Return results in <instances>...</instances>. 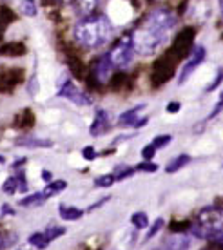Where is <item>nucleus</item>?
Here are the masks:
<instances>
[{"instance_id": "31", "label": "nucleus", "mask_w": 223, "mask_h": 250, "mask_svg": "<svg viewBox=\"0 0 223 250\" xmlns=\"http://www.w3.org/2000/svg\"><path fill=\"white\" fill-rule=\"evenodd\" d=\"M222 111H223V93L220 94V100H218V104L214 105V109H212V113L209 114V120L214 118V116H218V114L222 113Z\"/></svg>"}, {"instance_id": "29", "label": "nucleus", "mask_w": 223, "mask_h": 250, "mask_svg": "<svg viewBox=\"0 0 223 250\" xmlns=\"http://www.w3.org/2000/svg\"><path fill=\"white\" fill-rule=\"evenodd\" d=\"M96 156H98V152H96V149L91 147V145H87V147L82 149V158H84L86 162H93V160H96Z\"/></svg>"}, {"instance_id": "2", "label": "nucleus", "mask_w": 223, "mask_h": 250, "mask_svg": "<svg viewBox=\"0 0 223 250\" xmlns=\"http://www.w3.org/2000/svg\"><path fill=\"white\" fill-rule=\"evenodd\" d=\"M192 236L200 239H220L223 238V208L205 207L198 212L196 221L189 227Z\"/></svg>"}, {"instance_id": "17", "label": "nucleus", "mask_w": 223, "mask_h": 250, "mask_svg": "<svg viewBox=\"0 0 223 250\" xmlns=\"http://www.w3.org/2000/svg\"><path fill=\"white\" fill-rule=\"evenodd\" d=\"M45 198H44L42 192H35V194H27L20 200V207H25V208H33V207L42 205Z\"/></svg>"}, {"instance_id": "42", "label": "nucleus", "mask_w": 223, "mask_h": 250, "mask_svg": "<svg viewBox=\"0 0 223 250\" xmlns=\"http://www.w3.org/2000/svg\"><path fill=\"white\" fill-rule=\"evenodd\" d=\"M156 250H171V249H167V247H161V249H156Z\"/></svg>"}, {"instance_id": "13", "label": "nucleus", "mask_w": 223, "mask_h": 250, "mask_svg": "<svg viewBox=\"0 0 223 250\" xmlns=\"http://www.w3.org/2000/svg\"><path fill=\"white\" fill-rule=\"evenodd\" d=\"M19 145L22 147H29V149H37V147H42V149H47V147H53V142L47 140V138H38V136H27L19 140Z\"/></svg>"}, {"instance_id": "20", "label": "nucleus", "mask_w": 223, "mask_h": 250, "mask_svg": "<svg viewBox=\"0 0 223 250\" xmlns=\"http://www.w3.org/2000/svg\"><path fill=\"white\" fill-rule=\"evenodd\" d=\"M17 190H19V178H17V176L6 178V182L2 183V192L7 194V196H13Z\"/></svg>"}, {"instance_id": "10", "label": "nucleus", "mask_w": 223, "mask_h": 250, "mask_svg": "<svg viewBox=\"0 0 223 250\" xmlns=\"http://www.w3.org/2000/svg\"><path fill=\"white\" fill-rule=\"evenodd\" d=\"M145 107L147 105L142 104V105H136V107H133V109H129V111H125V113H122L120 118H118V125H120V127H133V125L140 120V113H142Z\"/></svg>"}, {"instance_id": "32", "label": "nucleus", "mask_w": 223, "mask_h": 250, "mask_svg": "<svg viewBox=\"0 0 223 250\" xmlns=\"http://www.w3.org/2000/svg\"><path fill=\"white\" fill-rule=\"evenodd\" d=\"M180 109H181V104H180V102H169L167 107H165V111H167V113H171V114L178 113Z\"/></svg>"}, {"instance_id": "9", "label": "nucleus", "mask_w": 223, "mask_h": 250, "mask_svg": "<svg viewBox=\"0 0 223 250\" xmlns=\"http://www.w3.org/2000/svg\"><path fill=\"white\" fill-rule=\"evenodd\" d=\"M109 127H111V116L107 113L106 109H98L96 114H94V120L91 127H89V132H91V136L98 138L102 134H106L109 131Z\"/></svg>"}, {"instance_id": "33", "label": "nucleus", "mask_w": 223, "mask_h": 250, "mask_svg": "<svg viewBox=\"0 0 223 250\" xmlns=\"http://www.w3.org/2000/svg\"><path fill=\"white\" fill-rule=\"evenodd\" d=\"M147 124H149V118H147V116H142V118L138 120L136 124L133 125V129H140V127H145Z\"/></svg>"}, {"instance_id": "3", "label": "nucleus", "mask_w": 223, "mask_h": 250, "mask_svg": "<svg viewBox=\"0 0 223 250\" xmlns=\"http://www.w3.org/2000/svg\"><path fill=\"white\" fill-rule=\"evenodd\" d=\"M167 37H169V31L161 29V27H158L155 24H151L147 20H143L142 25L133 33L134 53H140L143 57H149V55H153L155 51H158L161 45L165 44Z\"/></svg>"}, {"instance_id": "27", "label": "nucleus", "mask_w": 223, "mask_h": 250, "mask_svg": "<svg viewBox=\"0 0 223 250\" xmlns=\"http://www.w3.org/2000/svg\"><path fill=\"white\" fill-rule=\"evenodd\" d=\"M134 169H136L138 172H149V174H153V172H156L160 167H158V163H155V162H142V163H138Z\"/></svg>"}, {"instance_id": "12", "label": "nucleus", "mask_w": 223, "mask_h": 250, "mask_svg": "<svg viewBox=\"0 0 223 250\" xmlns=\"http://www.w3.org/2000/svg\"><path fill=\"white\" fill-rule=\"evenodd\" d=\"M58 214L64 221H78V219L84 216V210L80 207H73V205H60L58 208Z\"/></svg>"}, {"instance_id": "36", "label": "nucleus", "mask_w": 223, "mask_h": 250, "mask_svg": "<svg viewBox=\"0 0 223 250\" xmlns=\"http://www.w3.org/2000/svg\"><path fill=\"white\" fill-rule=\"evenodd\" d=\"M42 178H44V180H45L47 183L53 182V174H51L49 170H42Z\"/></svg>"}, {"instance_id": "43", "label": "nucleus", "mask_w": 223, "mask_h": 250, "mask_svg": "<svg viewBox=\"0 0 223 250\" xmlns=\"http://www.w3.org/2000/svg\"><path fill=\"white\" fill-rule=\"evenodd\" d=\"M220 241H222V243H223V238H222V239H220Z\"/></svg>"}, {"instance_id": "35", "label": "nucleus", "mask_w": 223, "mask_h": 250, "mask_svg": "<svg viewBox=\"0 0 223 250\" xmlns=\"http://www.w3.org/2000/svg\"><path fill=\"white\" fill-rule=\"evenodd\" d=\"M109 201V198H104V200H100L98 203H93V205L89 207V210H96V208H100V207L104 205V203H107Z\"/></svg>"}, {"instance_id": "19", "label": "nucleus", "mask_w": 223, "mask_h": 250, "mask_svg": "<svg viewBox=\"0 0 223 250\" xmlns=\"http://www.w3.org/2000/svg\"><path fill=\"white\" fill-rule=\"evenodd\" d=\"M116 183V176L114 172H109V174H102L98 178H94V187L98 188H107Z\"/></svg>"}, {"instance_id": "25", "label": "nucleus", "mask_w": 223, "mask_h": 250, "mask_svg": "<svg viewBox=\"0 0 223 250\" xmlns=\"http://www.w3.org/2000/svg\"><path fill=\"white\" fill-rule=\"evenodd\" d=\"M171 142H173V136H171V134H158V136H155V140L151 142V145H153V147L158 150V149H163V147H167Z\"/></svg>"}, {"instance_id": "38", "label": "nucleus", "mask_w": 223, "mask_h": 250, "mask_svg": "<svg viewBox=\"0 0 223 250\" xmlns=\"http://www.w3.org/2000/svg\"><path fill=\"white\" fill-rule=\"evenodd\" d=\"M19 250H31V245L27 243V245H25V247H20V249H19Z\"/></svg>"}, {"instance_id": "34", "label": "nucleus", "mask_w": 223, "mask_h": 250, "mask_svg": "<svg viewBox=\"0 0 223 250\" xmlns=\"http://www.w3.org/2000/svg\"><path fill=\"white\" fill-rule=\"evenodd\" d=\"M9 243H11V239H7L6 236H4V234H0V250L6 249V247H7Z\"/></svg>"}, {"instance_id": "37", "label": "nucleus", "mask_w": 223, "mask_h": 250, "mask_svg": "<svg viewBox=\"0 0 223 250\" xmlns=\"http://www.w3.org/2000/svg\"><path fill=\"white\" fill-rule=\"evenodd\" d=\"M2 208H4V210H2V214H15V210H13L9 205H4Z\"/></svg>"}, {"instance_id": "6", "label": "nucleus", "mask_w": 223, "mask_h": 250, "mask_svg": "<svg viewBox=\"0 0 223 250\" xmlns=\"http://www.w3.org/2000/svg\"><path fill=\"white\" fill-rule=\"evenodd\" d=\"M143 20L158 25V27L165 29V31H171L174 25H176V15L171 9H167V7H156Z\"/></svg>"}, {"instance_id": "18", "label": "nucleus", "mask_w": 223, "mask_h": 250, "mask_svg": "<svg viewBox=\"0 0 223 250\" xmlns=\"http://www.w3.org/2000/svg\"><path fill=\"white\" fill-rule=\"evenodd\" d=\"M131 223H133V227L138 229V230H145V229H149V225H151L149 216L145 212H140V210L131 216Z\"/></svg>"}, {"instance_id": "11", "label": "nucleus", "mask_w": 223, "mask_h": 250, "mask_svg": "<svg viewBox=\"0 0 223 250\" xmlns=\"http://www.w3.org/2000/svg\"><path fill=\"white\" fill-rule=\"evenodd\" d=\"M66 188H67V182H66V180H53V182H49L44 187L42 194L45 200H49L53 196H58L60 192H64Z\"/></svg>"}, {"instance_id": "22", "label": "nucleus", "mask_w": 223, "mask_h": 250, "mask_svg": "<svg viewBox=\"0 0 223 250\" xmlns=\"http://www.w3.org/2000/svg\"><path fill=\"white\" fill-rule=\"evenodd\" d=\"M44 232H45V236H47L49 241H55V239L62 238L64 234L67 232V229H66V227H58V225H49Z\"/></svg>"}, {"instance_id": "26", "label": "nucleus", "mask_w": 223, "mask_h": 250, "mask_svg": "<svg viewBox=\"0 0 223 250\" xmlns=\"http://www.w3.org/2000/svg\"><path fill=\"white\" fill-rule=\"evenodd\" d=\"M96 4H98V0H80V11H82V15H84V17L94 15Z\"/></svg>"}, {"instance_id": "5", "label": "nucleus", "mask_w": 223, "mask_h": 250, "mask_svg": "<svg viewBox=\"0 0 223 250\" xmlns=\"http://www.w3.org/2000/svg\"><path fill=\"white\" fill-rule=\"evenodd\" d=\"M205 57H207V51H205L203 45H198V47L192 49V53L189 55V58H187V62L183 63V67H181L180 78H178V83H180V85H183V83L191 78L192 73L203 63Z\"/></svg>"}, {"instance_id": "21", "label": "nucleus", "mask_w": 223, "mask_h": 250, "mask_svg": "<svg viewBox=\"0 0 223 250\" xmlns=\"http://www.w3.org/2000/svg\"><path fill=\"white\" fill-rule=\"evenodd\" d=\"M163 225H165L163 218H158L155 223H151V225H149V229H147V234H145V238H143V241H151L155 236H158V232L163 229Z\"/></svg>"}, {"instance_id": "39", "label": "nucleus", "mask_w": 223, "mask_h": 250, "mask_svg": "<svg viewBox=\"0 0 223 250\" xmlns=\"http://www.w3.org/2000/svg\"><path fill=\"white\" fill-rule=\"evenodd\" d=\"M56 2H60V4H69V2H73V0H56Z\"/></svg>"}, {"instance_id": "1", "label": "nucleus", "mask_w": 223, "mask_h": 250, "mask_svg": "<svg viewBox=\"0 0 223 250\" xmlns=\"http://www.w3.org/2000/svg\"><path fill=\"white\" fill-rule=\"evenodd\" d=\"M112 33V25L106 15H89L80 19V22L74 25V40L84 49H98L109 42Z\"/></svg>"}, {"instance_id": "16", "label": "nucleus", "mask_w": 223, "mask_h": 250, "mask_svg": "<svg viewBox=\"0 0 223 250\" xmlns=\"http://www.w3.org/2000/svg\"><path fill=\"white\" fill-rule=\"evenodd\" d=\"M27 243L31 245L33 249H38V250H44L47 249V245L51 243L49 239H47V236H45V232H35V234H31L29 236V239H27Z\"/></svg>"}, {"instance_id": "23", "label": "nucleus", "mask_w": 223, "mask_h": 250, "mask_svg": "<svg viewBox=\"0 0 223 250\" xmlns=\"http://www.w3.org/2000/svg\"><path fill=\"white\" fill-rule=\"evenodd\" d=\"M134 172H136L134 167H129V165H120V167L116 169V172H114V176H116V182H124V180H129Z\"/></svg>"}, {"instance_id": "30", "label": "nucleus", "mask_w": 223, "mask_h": 250, "mask_svg": "<svg viewBox=\"0 0 223 250\" xmlns=\"http://www.w3.org/2000/svg\"><path fill=\"white\" fill-rule=\"evenodd\" d=\"M155 154H156V149H155V147H153V145H151V144L145 145V147H143L142 156H143V160H145V162H151V160L155 158Z\"/></svg>"}, {"instance_id": "15", "label": "nucleus", "mask_w": 223, "mask_h": 250, "mask_svg": "<svg viewBox=\"0 0 223 250\" xmlns=\"http://www.w3.org/2000/svg\"><path fill=\"white\" fill-rule=\"evenodd\" d=\"M163 247H167L171 250H187L191 247V239L183 236V234H178V236H171V238L165 241Z\"/></svg>"}, {"instance_id": "14", "label": "nucleus", "mask_w": 223, "mask_h": 250, "mask_svg": "<svg viewBox=\"0 0 223 250\" xmlns=\"http://www.w3.org/2000/svg\"><path fill=\"white\" fill-rule=\"evenodd\" d=\"M189 163H191V156H189V154H178V156L173 158V160L167 163L165 172H167V174H174V172L181 170L185 165H189Z\"/></svg>"}, {"instance_id": "7", "label": "nucleus", "mask_w": 223, "mask_h": 250, "mask_svg": "<svg viewBox=\"0 0 223 250\" xmlns=\"http://www.w3.org/2000/svg\"><path fill=\"white\" fill-rule=\"evenodd\" d=\"M58 96H62V98H67L69 102H73L76 105H91V96H87L84 91H82L73 80H67L64 83L60 91H58Z\"/></svg>"}, {"instance_id": "8", "label": "nucleus", "mask_w": 223, "mask_h": 250, "mask_svg": "<svg viewBox=\"0 0 223 250\" xmlns=\"http://www.w3.org/2000/svg\"><path fill=\"white\" fill-rule=\"evenodd\" d=\"M112 69H114V65H112L109 55H107V53H106V55H102L98 60H94V62H93V76H94V80L100 82V83L107 82L109 78H111V75H112Z\"/></svg>"}, {"instance_id": "4", "label": "nucleus", "mask_w": 223, "mask_h": 250, "mask_svg": "<svg viewBox=\"0 0 223 250\" xmlns=\"http://www.w3.org/2000/svg\"><path fill=\"white\" fill-rule=\"evenodd\" d=\"M114 67H127L134 57V44H133V35H122L116 42L112 44L111 51L107 53Z\"/></svg>"}, {"instance_id": "41", "label": "nucleus", "mask_w": 223, "mask_h": 250, "mask_svg": "<svg viewBox=\"0 0 223 250\" xmlns=\"http://www.w3.org/2000/svg\"><path fill=\"white\" fill-rule=\"evenodd\" d=\"M220 7H222V17H223V0H220Z\"/></svg>"}, {"instance_id": "28", "label": "nucleus", "mask_w": 223, "mask_h": 250, "mask_svg": "<svg viewBox=\"0 0 223 250\" xmlns=\"http://www.w3.org/2000/svg\"><path fill=\"white\" fill-rule=\"evenodd\" d=\"M222 82H223V69L220 67V69H218L216 76H214V80H212L211 83H209V85H207V89H205V91H207V93H211V91H216V89H218V85H220V83H222Z\"/></svg>"}, {"instance_id": "24", "label": "nucleus", "mask_w": 223, "mask_h": 250, "mask_svg": "<svg viewBox=\"0 0 223 250\" xmlns=\"http://www.w3.org/2000/svg\"><path fill=\"white\" fill-rule=\"evenodd\" d=\"M20 9H22V13H24L25 17H37L38 13V6L35 0H22Z\"/></svg>"}, {"instance_id": "40", "label": "nucleus", "mask_w": 223, "mask_h": 250, "mask_svg": "<svg viewBox=\"0 0 223 250\" xmlns=\"http://www.w3.org/2000/svg\"><path fill=\"white\" fill-rule=\"evenodd\" d=\"M2 163H6V158H4L2 154H0V165H2Z\"/></svg>"}]
</instances>
